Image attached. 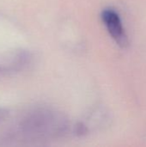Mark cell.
<instances>
[{
  "instance_id": "obj_1",
  "label": "cell",
  "mask_w": 146,
  "mask_h": 147,
  "mask_svg": "<svg viewBox=\"0 0 146 147\" xmlns=\"http://www.w3.org/2000/svg\"><path fill=\"white\" fill-rule=\"evenodd\" d=\"M69 128V121L64 114L50 108H38L22 117L16 130L27 140H44L61 137Z\"/></svg>"
},
{
  "instance_id": "obj_2",
  "label": "cell",
  "mask_w": 146,
  "mask_h": 147,
  "mask_svg": "<svg viewBox=\"0 0 146 147\" xmlns=\"http://www.w3.org/2000/svg\"><path fill=\"white\" fill-rule=\"evenodd\" d=\"M32 54L27 50H15L0 56V78H9L26 70L32 62Z\"/></svg>"
},
{
  "instance_id": "obj_3",
  "label": "cell",
  "mask_w": 146,
  "mask_h": 147,
  "mask_svg": "<svg viewBox=\"0 0 146 147\" xmlns=\"http://www.w3.org/2000/svg\"><path fill=\"white\" fill-rule=\"evenodd\" d=\"M102 19L108 33L116 43L121 47H126L128 44L127 36L118 13L112 9H105L102 13Z\"/></svg>"
},
{
  "instance_id": "obj_4",
  "label": "cell",
  "mask_w": 146,
  "mask_h": 147,
  "mask_svg": "<svg viewBox=\"0 0 146 147\" xmlns=\"http://www.w3.org/2000/svg\"><path fill=\"white\" fill-rule=\"evenodd\" d=\"M88 127L86 125H84L83 122H79L78 124L76 125V127H74V133L77 134V135H79V136H83L84 134H86L88 133Z\"/></svg>"
},
{
  "instance_id": "obj_5",
  "label": "cell",
  "mask_w": 146,
  "mask_h": 147,
  "mask_svg": "<svg viewBox=\"0 0 146 147\" xmlns=\"http://www.w3.org/2000/svg\"><path fill=\"white\" fill-rule=\"evenodd\" d=\"M9 116V111L6 109L0 108V124L5 121V119Z\"/></svg>"
}]
</instances>
